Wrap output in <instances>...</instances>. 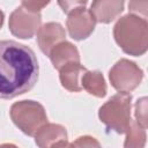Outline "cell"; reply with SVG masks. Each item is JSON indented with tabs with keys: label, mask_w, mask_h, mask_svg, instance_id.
I'll use <instances>...</instances> for the list:
<instances>
[{
	"label": "cell",
	"mask_w": 148,
	"mask_h": 148,
	"mask_svg": "<svg viewBox=\"0 0 148 148\" xmlns=\"http://www.w3.org/2000/svg\"><path fill=\"white\" fill-rule=\"evenodd\" d=\"M81 87L90 95L96 97H104L106 94V84L101 72L87 71L81 77Z\"/></svg>",
	"instance_id": "obj_13"
},
{
	"label": "cell",
	"mask_w": 148,
	"mask_h": 148,
	"mask_svg": "<svg viewBox=\"0 0 148 148\" xmlns=\"http://www.w3.org/2000/svg\"><path fill=\"white\" fill-rule=\"evenodd\" d=\"M113 36L121 50L131 56H142L148 46V23L139 15L127 14L118 20Z\"/></svg>",
	"instance_id": "obj_2"
},
{
	"label": "cell",
	"mask_w": 148,
	"mask_h": 148,
	"mask_svg": "<svg viewBox=\"0 0 148 148\" xmlns=\"http://www.w3.org/2000/svg\"><path fill=\"white\" fill-rule=\"evenodd\" d=\"M39 65L35 52L15 40H0V98L12 99L37 83Z\"/></svg>",
	"instance_id": "obj_1"
},
{
	"label": "cell",
	"mask_w": 148,
	"mask_h": 148,
	"mask_svg": "<svg viewBox=\"0 0 148 148\" xmlns=\"http://www.w3.org/2000/svg\"><path fill=\"white\" fill-rule=\"evenodd\" d=\"M50 148H74V146H73V143L68 142L67 140H61V141H58L54 145H52Z\"/></svg>",
	"instance_id": "obj_20"
},
{
	"label": "cell",
	"mask_w": 148,
	"mask_h": 148,
	"mask_svg": "<svg viewBox=\"0 0 148 148\" xmlns=\"http://www.w3.org/2000/svg\"><path fill=\"white\" fill-rule=\"evenodd\" d=\"M95 18L89 9L83 7H79L72 13L68 14L67 18V29L73 39L81 40L87 37L94 31L95 28Z\"/></svg>",
	"instance_id": "obj_7"
},
{
	"label": "cell",
	"mask_w": 148,
	"mask_h": 148,
	"mask_svg": "<svg viewBox=\"0 0 148 148\" xmlns=\"http://www.w3.org/2000/svg\"><path fill=\"white\" fill-rule=\"evenodd\" d=\"M124 5V1H94L89 10L96 22L110 23L120 15Z\"/></svg>",
	"instance_id": "obj_9"
},
{
	"label": "cell",
	"mask_w": 148,
	"mask_h": 148,
	"mask_svg": "<svg viewBox=\"0 0 148 148\" xmlns=\"http://www.w3.org/2000/svg\"><path fill=\"white\" fill-rule=\"evenodd\" d=\"M66 37L65 29L57 22H49L43 24L37 31V43L42 52L46 56L50 54L52 49L59 43L64 42Z\"/></svg>",
	"instance_id": "obj_8"
},
{
	"label": "cell",
	"mask_w": 148,
	"mask_h": 148,
	"mask_svg": "<svg viewBox=\"0 0 148 148\" xmlns=\"http://www.w3.org/2000/svg\"><path fill=\"white\" fill-rule=\"evenodd\" d=\"M51 62L56 69H60L69 62H80V54L75 45L69 42H61L56 45L49 54Z\"/></svg>",
	"instance_id": "obj_11"
},
{
	"label": "cell",
	"mask_w": 148,
	"mask_h": 148,
	"mask_svg": "<svg viewBox=\"0 0 148 148\" xmlns=\"http://www.w3.org/2000/svg\"><path fill=\"white\" fill-rule=\"evenodd\" d=\"M9 113L13 123L29 136H35L36 133L47 124L44 106L35 101L16 102L12 105Z\"/></svg>",
	"instance_id": "obj_4"
},
{
	"label": "cell",
	"mask_w": 148,
	"mask_h": 148,
	"mask_svg": "<svg viewBox=\"0 0 148 148\" xmlns=\"http://www.w3.org/2000/svg\"><path fill=\"white\" fill-rule=\"evenodd\" d=\"M40 20L39 13L31 12L21 5L9 16V30L18 38H31L39 29Z\"/></svg>",
	"instance_id": "obj_6"
},
{
	"label": "cell",
	"mask_w": 148,
	"mask_h": 148,
	"mask_svg": "<svg viewBox=\"0 0 148 148\" xmlns=\"http://www.w3.org/2000/svg\"><path fill=\"white\" fill-rule=\"evenodd\" d=\"M21 5L31 12L39 13L40 9H43L45 6L49 5V1H22Z\"/></svg>",
	"instance_id": "obj_19"
},
{
	"label": "cell",
	"mask_w": 148,
	"mask_h": 148,
	"mask_svg": "<svg viewBox=\"0 0 148 148\" xmlns=\"http://www.w3.org/2000/svg\"><path fill=\"white\" fill-rule=\"evenodd\" d=\"M87 72L80 62H69L59 69V77L61 86L68 91H81V77Z\"/></svg>",
	"instance_id": "obj_10"
},
{
	"label": "cell",
	"mask_w": 148,
	"mask_h": 148,
	"mask_svg": "<svg viewBox=\"0 0 148 148\" xmlns=\"http://www.w3.org/2000/svg\"><path fill=\"white\" fill-rule=\"evenodd\" d=\"M109 77L116 90L128 94L140 84L143 72L135 62L127 59H120L110 69Z\"/></svg>",
	"instance_id": "obj_5"
},
{
	"label": "cell",
	"mask_w": 148,
	"mask_h": 148,
	"mask_svg": "<svg viewBox=\"0 0 148 148\" xmlns=\"http://www.w3.org/2000/svg\"><path fill=\"white\" fill-rule=\"evenodd\" d=\"M72 143H73L74 148H102L99 142L95 138L89 136V135L80 136Z\"/></svg>",
	"instance_id": "obj_16"
},
{
	"label": "cell",
	"mask_w": 148,
	"mask_h": 148,
	"mask_svg": "<svg viewBox=\"0 0 148 148\" xmlns=\"http://www.w3.org/2000/svg\"><path fill=\"white\" fill-rule=\"evenodd\" d=\"M147 98L142 97L140 99H138V102L135 103V118H136V124L140 125L143 130L147 128V103H146Z\"/></svg>",
	"instance_id": "obj_15"
},
{
	"label": "cell",
	"mask_w": 148,
	"mask_h": 148,
	"mask_svg": "<svg viewBox=\"0 0 148 148\" xmlns=\"http://www.w3.org/2000/svg\"><path fill=\"white\" fill-rule=\"evenodd\" d=\"M0 148H17V147L13 143H2L0 145Z\"/></svg>",
	"instance_id": "obj_21"
},
{
	"label": "cell",
	"mask_w": 148,
	"mask_h": 148,
	"mask_svg": "<svg viewBox=\"0 0 148 148\" xmlns=\"http://www.w3.org/2000/svg\"><path fill=\"white\" fill-rule=\"evenodd\" d=\"M66 139L67 132L64 126L49 123L44 125L35 135V142L39 148H50L56 142Z\"/></svg>",
	"instance_id": "obj_12"
},
{
	"label": "cell",
	"mask_w": 148,
	"mask_h": 148,
	"mask_svg": "<svg viewBox=\"0 0 148 148\" xmlns=\"http://www.w3.org/2000/svg\"><path fill=\"white\" fill-rule=\"evenodd\" d=\"M126 133L127 136L124 143V148H145L146 132L140 125L136 124V121L131 123V126Z\"/></svg>",
	"instance_id": "obj_14"
},
{
	"label": "cell",
	"mask_w": 148,
	"mask_h": 148,
	"mask_svg": "<svg viewBox=\"0 0 148 148\" xmlns=\"http://www.w3.org/2000/svg\"><path fill=\"white\" fill-rule=\"evenodd\" d=\"M58 3H59V6L62 8L64 13L69 14V13H72L73 10H75L76 8L86 6L88 2H87V1H59Z\"/></svg>",
	"instance_id": "obj_18"
},
{
	"label": "cell",
	"mask_w": 148,
	"mask_h": 148,
	"mask_svg": "<svg viewBox=\"0 0 148 148\" xmlns=\"http://www.w3.org/2000/svg\"><path fill=\"white\" fill-rule=\"evenodd\" d=\"M131 101L132 96L127 92H119L112 96L99 108L98 117L109 130L119 134L126 133L131 126Z\"/></svg>",
	"instance_id": "obj_3"
},
{
	"label": "cell",
	"mask_w": 148,
	"mask_h": 148,
	"mask_svg": "<svg viewBox=\"0 0 148 148\" xmlns=\"http://www.w3.org/2000/svg\"><path fill=\"white\" fill-rule=\"evenodd\" d=\"M147 7H148L147 1H131L128 3V8L133 13V15L141 13L143 15L142 16L143 18H146V16H147Z\"/></svg>",
	"instance_id": "obj_17"
},
{
	"label": "cell",
	"mask_w": 148,
	"mask_h": 148,
	"mask_svg": "<svg viewBox=\"0 0 148 148\" xmlns=\"http://www.w3.org/2000/svg\"><path fill=\"white\" fill-rule=\"evenodd\" d=\"M2 23H3V13L0 10V28L2 27Z\"/></svg>",
	"instance_id": "obj_22"
}]
</instances>
